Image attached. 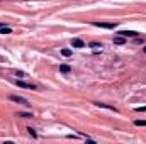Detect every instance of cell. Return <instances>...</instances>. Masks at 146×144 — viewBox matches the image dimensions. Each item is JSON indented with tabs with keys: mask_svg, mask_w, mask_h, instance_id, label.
Segmentation results:
<instances>
[{
	"mask_svg": "<svg viewBox=\"0 0 146 144\" xmlns=\"http://www.w3.org/2000/svg\"><path fill=\"white\" fill-rule=\"evenodd\" d=\"M94 26L104 27V29H114V27H117V22H94Z\"/></svg>",
	"mask_w": 146,
	"mask_h": 144,
	"instance_id": "1",
	"label": "cell"
},
{
	"mask_svg": "<svg viewBox=\"0 0 146 144\" xmlns=\"http://www.w3.org/2000/svg\"><path fill=\"white\" fill-rule=\"evenodd\" d=\"M10 100H12V102H15V104L29 105V104H27V100H26V98H22V97H19V95H10Z\"/></svg>",
	"mask_w": 146,
	"mask_h": 144,
	"instance_id": "2",
	"label": "cell"
},
{
	"mask_svg": "<svg viewBox=\"0 0 146 144\" xmlns=\"http://www.w3.org/2000/svg\"><path fill=\"white\" fill-rule=\"evenodd\" d=\"M17 85H19L21 88H29V90H36V85H34V83H27V81H19V80H17Z\"/></svg>",
	"mask_w": 146,
	"mask_h": 144,
	"instance_id": "3",
	"label": "cell"
},
{
	"mask_svg": "<svg viewBox=\"0 0 146 144\" xmlns=\"http://www.w3.org/2000/svg\"><path fill=\"white\" fill-rule=\"evenodd\" d=\"M124 42H126V37H124V36H121V34H119V36L114 37V44L121 46V44H124Z\"/></svg>",
	"mask_w": 146,
	"mask_h": 144,
	"instance_id": "4",
	"label": "cell"
},
{
	"mask_svg": "<svg viewBox=\"0 0 146 144\" xmlns=\"http://www.w3.org/2000/svg\"><path fill=\"white\" fill-rule=\"evenodd\" d=\"M119 34H121V36H124V37H134V36H138V32H134V31H121Z\"/></svg>",
	"mask_w": 146,
	"mask_h": 144,
	"instance_id": "5",
	"label": "cell"
},
{
	"mask_svg": "<svg viewBox=\"0 0 146 144\" xmlns=\"http://www.w3.org/2000/svg\"><path fill=\"white\" fill-rule=\"evenodd\" d=\"M72 44H73V48H83L85 46V42L82 39H72Z\"/></svg>",
	"mask_w": 146,
	"mask_h": 144,
	"instance_id": "6",
	"label": "cell"
},
{
	"mask_svg": "<svg viewBox=\"0 0 146 144\" xmlns=\"http://www.w3.org/2000/svg\"><path fill=\"white\" fill-rule=\"evenodd\" d=\"M95 105H97V107H104V108H109V110H114V112H117V108H114L112 105H107V104H100V102H97Z\"/></svg>",
	"mask_w": 146,
	"mask_h": 144,
	"instance_id": "7",
	"label": "cell"
},
{
	"mask_svg": "<svg viewBox=\"0 0 146 144\" xmlns=\"http://www.w3.org/2000/svg\"><path fill=\"white\" fill-rule=\"evenodd\" d=\"M60 71L61 73H70L72 71V68H70L68 65H61V66H60Z\"/></svg>",
	"mask_w": 146,
	"mask_h": 144,
	"instance_id": "8",
	"label": "cell"
},
{
	"mask_svg": "<svg viewBox=\"0 0 146 144\" xmlns=\"http://www.w3.org/2000/svg\"><path fill=\"white\" fill-rule=\"evenodd\" d=\"M90 48H94L95 51H100L102 49V44L100 42H90Z\"/></svg>",
	"mask_w": 146,
	"mask_h": 144,
	"instance_id": "9",
	"label": "cell"
},
{
	"mask_svg": "<svg viewBox=\"0 0 146 144\" xmlns=\"http://www.w3.org/2000/svg\"><path fill=\"white\" fill-rule=\"evenodd\" d=\"M0 32H2V34H10V32H12V29H10V27L2 26V27H0Z\"/></svg>",
	"mask_w": 146,
	"mask_h": 144,
	"instance_id": "10",
	"label": "cell"
},
{
	"mask_svg": "<svg viewBox=\"0 0 146 144\" xmlns=\"http://www.w3.org/2000/svg\"><path fill=\"white\" fill-rule=\"evenodd\" d=\"M61 54H63L65 58H70V56H72V49H66V48H65V49H61Z\"/></svg>",
	"mask_w": 146,
	"mask_h": 144,
	"instance_id": "11",
	"label": "cell"
},
{
	"mask_svg": "<svg viewBox=\"0 0 146 144\" xmlns=\"http://www.w3.org/2000/svg\"><path fill=\"white\" fill-rule=\"evenodd\" d=\"M19 117H26V119H29V117H33V114H24V112H19Z\"/></svg>",
	"mask_w": 146,
	"mask_h": 144,
	"instance_id": "12",
	"label": "cell"
},
{
	"mask_svg": "<svg viewBox=\"0 0 146 144\" xmlns=\"http://www.w3.org/2000/svg\"><path fill=\"white\" fill-rule=\"evenodd\" d=\"M27 131H29V134H31L33 137H37V134L34 132V129H33V127H27Z\"/></svg>",
	"mask_w": 146,
	"mask_h": 144,
	"instance_id": "13",
	"label": "cell"
},
{
	"mask_svg": "<svg viewBox=\"0 0 146 144\" xmlns=\"http://www.w3.org/2000/svg\"><path fill=\"white\" fill-rule=\"evenodd\" d=\"M134 124H136V126H146V120H139V119H138V120H134Z\"/></svg>",
	"mask_w": 146,
	"mask_h": 144,
	"instance_id": "14",
	"label": "cell"
},
{
	"mask_svg": "<svg viewBox=\"0 0 146 144\" xmlns=\"http://www.w3.org/2000/svg\"><path fill=\"white\" fill-rule=\"evenodd\" d=\"M136 110H138V112H146V107H138Z\"/></svg>",
	"mask_w": 146,
	"mask_h": 144,
	"instance_id": "15",
	"label": "cell"
},
{
	"mask_svg": "<svg viewBox=\"0 0 146 144\" xmlns=\"http://www.w3.org/2000/svg\"><path fill=\"white\" fill-rule=\"evenodd\" d=\"M143 51H145V53H146V48H145V49H143Z\"/></svg>",
	"mask_w": 146,
	"mask_h": 144,
	"instance_id": "16",
	"label": "cell"
},
{
	"mask_svg": "<svg viewBox=\"0 0 146 144\" xmlns=\"http://www.w3.org/2000/svg\"><path fill=\"white\" fill-rule=\"evenodd\" d=\"M0 27H2V24H0Z\"/></svg>",
	"mask_w": 146,
	"mask_h": 144,
	"instance_id": "17",
	"label": "cell"
}]
</instances>
